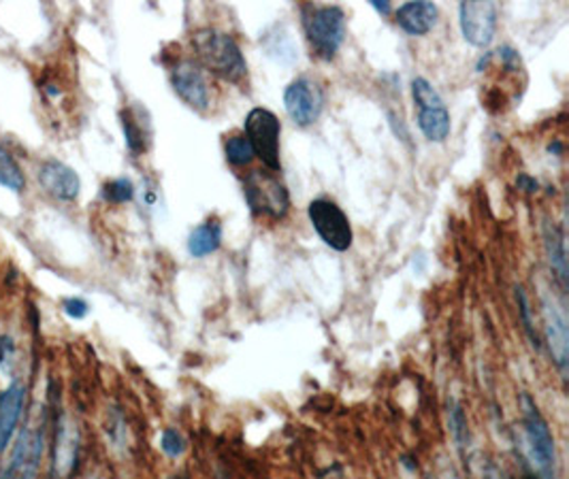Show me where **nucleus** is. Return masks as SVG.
Wrapping results in <instances>:
<instances>
[{
    "label": "nucleus",
    "instance_id": "obj_16",
    "mask_svg": "<svg viewBox=\"0 0 569 479\" xmlns=\"http://www.w3.org/2000/svg\"><path fill=\"white\" fill-rule=\"evenodd\" d=\"M543 248H546V256L550 262L552 273L557 276V281L561 286V290L568 288V253H566V237L559 228L555 227L552 222H543Z\"/></svg>",
    "mask_w": 569,
    "mask_h": 479
},
{
    "label": "nucleus",
    "instance_id": "obj_19",
    "mask_svg": "<svg viewBox=\"0 0 569 479\" xmlns=\"http://www.w3.org/2000/svg\"><path fill=\"white\" fill-rule=\"evenodd\" d=\"M0 186L11 192H24L27 188V176L20 167V162L13 158L4 146H0Z\"/></svg>",
    "mask_w": 569,
    "mask_h": 479
},
{
    "label": "nucleus",
    "instance_id": "obj_31",
    "mask_svg": "<svg viewBox=\"0 0 569 479\" xmlns=\"http://www.w3.org/2000/svg\"><path fill=\"white\" fill-rule=\"evenodd\" d=\"M86 479H101V478H99V476H90V478H86Z\"/></svg>",
    "mask_w": 569,
    "mask_h": 479
},
{
    "label": "nucleus",
    "instance_id": "obj_14",
    "mask_svg": "<svg viewBox=\"0 0 569 479\" xmlns=\"http://www.w3.org/2000/svg\"><path fill=\"white\" fill-rule=\"evenodd\" d=\"M39 183L56 201L73 202L81 190V179L76 169L60 160H46L39 167Z\"/></svg>",
    "mask_w": 569,
    "mask_h": 479
},
{
    "label": "nucleus",
    "instance_id": "obj_11",
    "mask_svg": "<svg viewBox=\"0 0 569 479\" xmlns=\"http://www.w3.org/2000/svg\"><path fill=\"white\" fill-rule=\"evenodd\" d=\"M461 32L473 48H489L497 32L499 9L491 0H467L459 7Z\"/></svg>",
    "mask_w": 569,
    "mask_h": 479
},
{
    "label": "nucleus",
    "instance_id": "obj_29",
    "mask_svg": "<svg viewBox=\"0 0 569 479\" xmlns=\"http://www.w3.org/2000/svg\"><path fill=\"white\" fill-rule=\"evenodd\" d=\"M433 479H461L459 478V473L452 469V467H448V465H441L440 469L436 471V476Z\"/></svg>",
    "mask_w": 569,
    "mask_h": 479
},
{
    "label": "nucleus",
    "instance_id": "obj_23",
    "mask_svg": "<svg viewBox=\"0 0 569 479\" xmlns=\"http://www.w3.org/2000/svg\"><path fill=\"white\" fill-rule=\"evenodd\" d=\"M448 420H450V432H452L457 446L463 450L469 441V429H467L466 411L457 401H452L448 407Z\"/></svg>",
    "mask_w": 569,
    "mask_h": 479
},
{
    "label": "nucleus",
    "instance_id": "obj_20",
    "mask_svg": "<svg viewBox=\"0 0 569 479\" xmlns=\"http://www.w3.org/2000/svg\"><path fill=\"white\" fill-rule=\"evenodd\" d=\"M224 153H227V160H229L233 167H248V164L257 158L246 134H233V137H229L227 143H224Z\"/></svg>",
    "mask_w": 569,
    "mask_h": 479
},
{
    "label": "nucleus",
    "instance_id": "obj_5",
    "mask_svg": "<svg viewBox=\"0 0 569 479\" xmlns=\"http://www.w3.org/2000/svg\"><path fill=\"white\" fill-rule=\"evenodd\" d=\"M52 446H50V479L76 476L81 450L78 422L58 405H53Z\"/></svg>",
    "mask_w": 569,
    "mask_h": 479
},
{
    "label": "nucleus",
    "instance_id": "obj_25",
    "mask_svg": "<svg viewBox=\"0 0 569 479\" xmlns=\"http://www.w3.org/2000/svg\"><path fill=\"white\" fill-rule=\"evenodd\" d=\"M517 301L518 313H520L522 327H525V332H527V337H529L531 346H533L536 350H542L540 337H538V332H536V327H533V320H531V305H529V299H527V295H525V290H522V288H517Z\"/></svg>",
    "mask_w": 569,
    "mask_h": 479
},
{
    "label": "nucleus",
    "instance_id": "obj_27",
    "mask_svg": "<svg viewBox=\"0 0 569 479\" xmlns=\"http://www.w3.org/2000/svg\"><path fill=\"white\" fill-rule=\"evenodd\" d=\"M62 311L73 320H83L90 313V305L86 303L81 297H69L62 301Z\"/></svg>",
    "mask_w": 569,
    "mask_h": 479
},
{
    "label": "nucleus",
    "instance_id": "obj_3",
    "mask_svg": "<svg viewBox=\"0 0 569 479\" xmlns=\"http://www.w3.org/2000/svg\"><path fill=\"white\" fill-rule=\"evenodd\" d=\"M301 24L311 51L320 60H333L346 39V13L337 4H303Z\"/></svg>",
    "mask_w": 569,
    "mask_h": 479
},
{
    "label": "nucleus",
    "instance_id": "obj_17",
    "mask_svg": "<svg viewBox=\"0 0 569 479\" xmlns=\"http://www.w3.org/2000/svg\"><path fill=\"white\" fill-rule=\"evenodd\" d=\"M222 246V227L218 220H208L194 228L188 237V253L192 258H206L209 253L218 252Z\"/></svg>",
    "mask_w": 569,
    "mask_h": 479
},
{
    "label": "nucleus",
    "instance_id": "obj_24",
    "mask_svg": "<svg viewBox=\"0 0 569 479\" xmlns=\"http://www.w3.org/2000/svg\"><path fill=\"white\" fill-rule=\"evenodd\" d=\"M122 128H124V137H127L130 152H143L146 150V134H143V128L139 124V120L130 111L122 113Z\"/></svg>",
    "mask_w": 569,
    "mask_h": 479
},
{
    "label": "nucleus",
    "instance_id": "obj_28",
    "mask_svg": "<svg viewBox=\"0 0 569 479\" xmlns=\"http://www.w3.org/2000/svg\"><path fill=\"white\" fill-rule=\"evenodd\" d=\"M518 190H522V192H527V194H533V192H538V181L533 179V177L518 176L517 179Z\"/></svg>",
    "mask_w": 569,
    "mask_h": 479
},
{
    "label": "nucleus",
    "instance_id": "obj_2",
    "mask_svg": "<svg viewBox=\"0 0 569 479\" xmlns=\"http://www.w3.org/2000/svg\"><path fill=\"white\" fill-rule=\"evenodd\" d=\"M194 62L213 76L222 77L224 81L241 83L248 76V62L229 32L216 28H201L192 34Z\"/></svg>",
    "mask_w": 569,
    "mask_h": 479
},
{
    "label": "nucleus",
    "instance_id": "obj_32",
    "mask_svg": "<svg viewBox=\"0 0 569 479\" xmlns=\"http://www.w3.org/2000/svg\"><path fill=\"white\" fill-rule=\"evenodd\" d=\"M173 479H180V478H173Z\"/></svg>",
    "mask_w": 569,
    "mask_h": 479
},
{
    "label": "nucleus",
    "instance_id": "obj_26",
    "mask_svg": "<svg viewBox=\"0 0 569 479\" xmlns=\"http://www.w3.org/2000/svg\"><path fill=\"white\" fill-rule=\"evenodd\" d=\"M160 450L169 458H180L186 452V439L176 429H164L160 435Z\"/></svg>",
    "mask_w": 569,
    "mask_h": 479
},
{
    "label": "nucleus",
    "instance_id": "obj_6",
    "mask_svg": "<svg viewBox=\"0 0 569 479\" xmlns=\"http://www.w3.org/2000/svg\"><path fill=\"white\" fill-rule=\"evenodd\" d=\"M243 194L252 213L269 220H284L290 209V194L284 183L271 171H252L243 179Z\"/></svg>",
    "mask_w": 569,
    "mask_h": 479
},
{
    "label": "nucleus",
    "instance_id": "obj_7",
    "mask_svg": "<svg viewBox=\"0 0 569 479\" xmlns=\"http://www.w3.org/2000/svg\"><path fill=\"white\" fill-rule=\"evenodd\" d=\"M280 120L269 109L257 107L246 118V137L254 150V156L260 158L267 167V171L278 173L282 169L280 164Z\"/></svg>",
    "mask_w": 569,
    "mask_h": 479
},
{
    "label": "nucleus",
    "instance_id": "obj_13",
    "mask_svg": "<svg viewBox=\"0 0 569 479\" xmlns=\"http://www.w3.org/2000/svg\"><path fill=\"white\" fill-rule=\"evenodd\" d=\"M27 383L20 378L13 379L0 392V456L4 455L16 437L27 409Z\"/></svg>",
    "mask_w": 569,
    "mask_h": 479
},
{
    "label": "nucleus",
    "instance_id": "obj_1",
    "mask_svg": "<svg viewBox=\"0 0 569 479\" xmlns=\"http://www.w3.org/2000/svg\"><path fill=\"white\" fill-rule=\"evenodd\" d=\"M522 409V456L533 479H559L557 446L552 430L543 420L536 401L525 392L520 397Z\"/></svg>",
    "mask_w": 569,
    "mask_h": 479
},
{
    "label": "nucleus",
    "instance_id": "obj_4",
    "mask_svg": "<svg viewBox=\"0 0 569 479\" xmlns=\"http://www.w3.org/2000/svg\"><path fill=\"white\" fill-rule=\"evenodd\" d=\"M46 427L48 420L43 416L37 425L28 420L20 429L18 441L0 469V479H39V469L46 452Z\"/></svg>",
    "mask_w": 569,
    "mask_h": 479
},
{
    "label": "nucleus",
    "instance_id": "obj_18",
    "mask_svg": "<svg viewBox=\"0 0 569 479\" xmlns=\"http://www.w3.org/2000/svg\"><path fill=\"white\" fill-rule=\"evenodd\" d=\"M418 128L420 132L433 141V143H443L450 134V113L446 109V104L440 107H427V109H418Z\"/></svg>",
    "mask_w": 569,
    "mask_h": 479
},
{
    "label": "nucleus",
    "instance_id": "obj_12",
    "mask_svg": "<svg viewBox=\"0 0 569 479\" xmlns=\"http://www.w3.org/2000/svg\"><path fill=\"white\" fill-rule=\"evenodd\" d=\"M171 83L176 94L194 111H208L211 104L206 71L194 60H180L171 71Z\"/></svg>",
    "mask_w": 569,
    "mask_h": 479
},
{
    "label": "nucleus",
    "instance_id": "obj_9",
    "mask_svg": "<svg viewBox=\"0 0 569 479\" xmlns=\"http://www.w3.org/2000/svg\"><path fill=\"white\" fill-rule=\"evenodd\" d=\"M543 335L546 346L552 353V360L561 373L568 378L569 365V322L566 303L559 301L550 290H542Z\"/></svg>",
    "mask_w": 569,
    "mask_h": 479
},
{
    "label": "nucleus",
    "instance_id": "obj_22",
    "mask_svg": "<svg viewBox=\"0 0 569 479\" xmlns=\"http://www.w3.org/2000/svg\"><path fill=\"white\" fill-rule=\"evenodd\" d=\"M412 97H415L418 109L440 107V104H443L440 92H438V90L431 86V81H427L425 77H416L415 81H412Z\"/></svg>",
    "mask_w": 569,
    "mask_h": 479
},
{
    "label": "nucleus",
    "instance_id": "obj_30",
    "mask_svg": "<svg viewBox=\"0 0 569 479\" xmlns=\"http://www.w3.org/2000/svg\"><path fill=\"white\" fill-rule=\"evenodd\" d=\"M371 7H373V9H378V11H380V13H385V16H389L390 13V2H387V0H385V2L373 0V2H371Z\"/></svg>",
    "mask_w": 569,
    "mask_h": 479
},
{
    "label": "nucleus",
    "instance_id": "obj_8",
    "mask_svg": "<svg viewBox=\"0 0 569 479\" xmlns=\"http://www.w3.org/2000/svg\"><path fill=\"white\" fill-rule=\"evenodd\" d=\"M308 218L318 237L336 252H348L352 248L355 232L348 216L337 202L329 199H316L308 207Z\"/></svg>",
    "mask_w": 569,
    "mask_h": 479
},
{
    "label": "nucleus",
    "instance_id": "obj_15",
    "mask_svg": "<svg viewBox=\"0 0 569 479\" xmlns=\"http://www.w3.org/2000/svg\"><path fill=\"white\" fill-rule=\"evenodd\" d=\"M397 24L412 37H422L438 22V7L429 0H415L406 2L395 13Z\"/></svg>",
    "mask_w": 569,
    "mask_h": 479
},
{
    "label": "nucleus",
    "instance_id": "obj_10",
    "mask_svg": "<svg viewBox=\"0 0 569 479\" xmlns=\"http://www.w3.org/2000/svg\"><path fill=\"white\" fill-rule=\"evenodd\" d=\"M322 107H325V94L313 79L299 77L288 83L284 92V109L288 118L297 127L308 128L313 122H318Z\"/></svg>",
    "mask_w": 569,
    "mask_h": 479
},
{
    "label": "nucleus",
    "instance_id": "obj_21",
    "mask_svg": "<svg viewBox=\"0 0 569 479\" xmlns=\"http://www.w3.org/2000/svg\"><path fill=\"white\" fill-rule=\"evenodd\" d=\"M103 199L111 204H122V202H130L134 199V186L127 177H118L111 179L103 186Z\"/></svg>",
    "mask_w": 569,
    "mask_h": 479
}]
</instances>
